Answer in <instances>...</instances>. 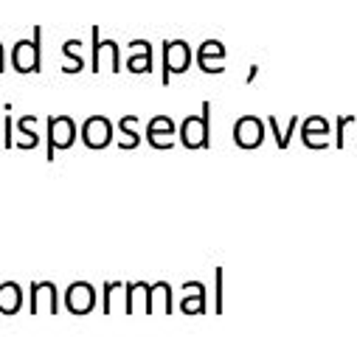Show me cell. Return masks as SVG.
Instances as JSON below:
<instances>
[{
    "instance_id": "obj_16",
    "label": "cell",
    "mask_w": 357,
    "mask_h": 337,
    "mask_svg": "<svg viewBox=\"0 0 357 337\" xmlns=\"http://www.w3.org/2000/svg\"><path fill=\"white\" fill-rule=\"evenodd\" d=\"M34 124H37V116H31V113H26V116H20V118L15 121L17 135H20L15 146H20V149H34V146L40 143V135L34 132Z\"/></svg>"
},
{
    "instance_id": "obj_18",
    "label": "cell",
    "mask_w": 357,
    "mask_h": 337,
    "mask_svg": "<svg viewBox=\"0 0 357 337\" xmlns=\"http://www.w3.org/2000/svg\"><path fill=\"white\" fill-rule=\"evenodd\" d=\"M79 40H65L62 42V54H65V59H68V65L62 68L65 73H79V70H84V59H82V54H79Z\"/></svg>"
},
{
    "instance_id": "obj_13",
    "label": "cell",
    "mask_w": 357,
    "mask_h": 337,
    "mask_svg": "<svg viewBox=\"0 0 357 337\" xmlns=\"http://www.w3.org/2000/svg\"><path fill=\"white\" fill-rule=\"evenodd\" d=\"M130 59H127V70L130 73H149L152 70V45L149 40H132L130 42Z\"/></svg>"
},
{
    "instance_id": "obj_1",
    "label": "cell",
    "mask_w": 357,
    "mask_h": 337,
    "mask_svg": "<svg viewBox=\"0 0 357 337\" xmlns=\"http://www.w3.org/2000/svg\"><path fill=\"white\" fill-rule=\"evenodd\" d=\"M177 138L186 149H208L211 146V102H203L197 116H186L177 130Z\"/></svg>"
},
{
    "instance_id": "obj_23",
    "label": "cell",
    "mask_w": 357,
    "mask_h": 337,
    "mask_svg": "<svg viewBox=\"0 0 357 337\" xmlns=\"http://www.w3.org/2000/svg\"><path fill=\"white\" fill-rule=\"evenodd\" d=\"M214 279H217V304H214V309H217V315H222V267L214 270Z\"/></svg>"
},
{
    "instance_id": "obj_3",
    "label": "cell",
    "mask_w": 357,
    "mask_h": 337,
    "mask_svg": "<svg viewBox=\"0 0 357 337\" xmlns=\"http://www.w3.org/2000/svg\"><path fill=\"white\" fill-rule=\"evenodd\" d=\"M192 65V45L186 40H163V76L160 81L169 84L174 73H186Z\"/></svg>"
},
{
    "instance_id": "obj_5",
    "label": "cell",
    "mask_w": 357,
    "mask_h": 337,
    "mask_svg": "<svg viewBox=\"0 0 357 337\" xmlns=\"http://www.w3.org/2000/svg\"><path fill=\"white\" fill-rule=\"evenodd\" d=\"M79 138H82V143L87 149H105L113 141V121L107 116H91L82 124Z\"/></svg>"
},
{
    "instance_id": "obj_12",
    "label": "cell",
    "mask_w": 357,
    "mask_h": 337,
    "mask_svg": "<svg viewBox=\"0 0 357 337\" xmlns=\"http://www.w3.org/2000/svg\"><path fill=\"white\" fill-rule=\"evenodd\" d=\"M225 62V45L220 40H206L200 48H197V65L203 73H222Z\"/></svg>"
},
{
    "instance_id": "obj_15",
    "label": "cell",
    "mask_w": 357,
    "mask_h": 337,
    "mask_svg": "<svg viewBox=\"0 0 357 337\" xmlns=\"http://www.w3.org/2000/svg\"><path fill=\"white\" fill-rule=\"evenodd\" d=\"M183 290H186V298L181 301V312L183 315H203L206 312V287L200 281H186Z\"/></svg>"
},
{
    "instance_id": "obj_2",
    "label": "cell",
    "mask_w": 357,
    "mask_h": 337,
    "mask_svg": "<svg viewBox=\"0 0 357 337\" xmlns=\"http://www.w3.org/2000/svg\"><path fill=\"white\" fill-rule=\"evenodd\" d=\"M43 26H34L31 40H17L12 48V68L17 73H40L43 68Z\"/></svg>"
},
{
    "instance_id": "obj_20",
    "label": "cell",
    "mask_w": 357,
    "mask_h": 337,
    "mask_svg": "<svg viewBox=\"0 0 357 337\" xmlns=\"http://www.w3.org/2000/svg\"><path fill=\"white\" fill-rule=\"evenodd\" d=\"M116 290H124V281H107L105 284V315L113 312V292Z\"/></svg>"
},
{
    "instance_id": "obj_9",
    "label": "cell",
    "mask_w": 357,
    "mask_h": 337,
    "mask_svg": "<svg viewBox=\"0 0 357 337\" xmlns=\"http://www.w3.org/2000/svg\"><path fill=\"white\" fill-rule=\"evenodd\" d=\"M29 295H31V304H29V312L31 315H40L43 304H45V312L48 315H56L59 312V290H56L54 281H31Z\"/></svg>"
},
{
    "instance_id": "obj_19",
    "label": "cell",
    "mask_w": 357,
    "mask_h": 337,
    "mask_svg": "<svg viewBox=\"0 0 357 337\" xmlns=\"http://www.w3.org/2000/svg\"><path fill=\"white\" fill-rule=\"evenodd\" d=\"M135 124H138V116H124L121 121H119V130H121V135H127V138H121V149H135L138 143H141V135L135 132Z\"/></svg>"
},
{
    "instance_id": "obj_14",
    "label": "cell",
    "mask_w": 357,
    "mask_h": 337,
    "mask_svg": "<svg viewBox=\"0 0 357 337\" xmlns=\"http://www.w3.org/2000/svg\"><path fill=\"white\" fill-rule=\"evenodd\" d=\"M20 306H23V287L17 281L0 279V315H15V312H20Z\"/></svg>"
},
{
    "instance_id": "obj_4",
    "label": "cell",
    "mask_w": 357,
    "mask_h": 337,
    "mask_svg": "<svg viewBox=\"0 0 357 337\" xmlns=\"http://www.w3.org/2000/svg\"><path fill=\"white\" fill-rule=\"evenodd\" d=\"M45 124H48V152H45V160H54L56 149H70L79 132H76V124H73L70 116H48Z\"/></svg>"
},
{
    "instance_id": "obj_22",
    "label": "cell",
    "mask_w": 357,
    "mask_h": 337,
    "mask_svg": "<svg viewBox=\"0 0 357 337\" xmlns=\"http://www.w3.org/2000/svg\"><path fill=\"white\" fill-rule=\"evenodd\" d=\"M354 121V116H340L337 118V130H335V146L337 149H343V132H346V124H351Z\"/></svg>"
},
{
    "instance_id": "obj_21",
    "label": "cell",
    "mask_w": 357,
    "mask_h": 337,
    "mask_svg": "<svg viewBox=\"0 0 357 337\" xmlns=\"http://www.w3.org/2000/svg\"><path fill=\"white\" fill-rule=\"evenodd\" d=\"M15 143H17V138H15V118L6 116V121H3V146L12 149Z\"/></svg>"
},
{
    "instance_id": "obj_7",
    "label": "cell",
    "mask_w": 357,
    "mask_h": 337,
    "mask_svg": "<svg viewBox=\"0 0 357 337\" xmlns=\"http://www.w3.org/2000/svg\"><path fill=\"white\" fill-rule=\"evenodd\" d=\"M264 141V121L259 116H242L234 124V143L239 149H256Z\"/></svg>"
},
{
    "instance_id": "obj_10",
    "label": "cell",
    "mask_w": 357,
    "mask_h": 337,
    "mask_svg": "<svg viewBox=\"0 0 357 337\" xmlns=\"http://www.w3.org/2000/svg\"><path fill=\"white\" fill-rule=\"evenodd\" d=\"M174 135H177V127H174V121L169 116L149 118V124H146V141H149V146H155V149H172L174 146Z\"/></svg>"
},
{
    "instance_id": "obj_24",
    "label": "cell",
    "mask_w": 357,
    "mask_h": 337,
    "mask_svg": "<svg viewBox=\"0 0 357 337\" xmlns=\"http://www.w3.org/2000/svg\"><path fill=\"white\" fill-rule=\"evenodd\" d=\"M256 73H259V65H250V73H248V79H245V81H248V84H250V81H253V79H256Z\"/></svg>"
},
{
    "instance_id": "obj_17",
    "label": "cell",
    "mask_w": 357,
    "mask_h": 337,
    "mask_svg": "<svg viewBox=\"0 0 357 337\" xmlns=\"http://www.w3.org/2000/svg\"><path fill=\"white\" fill-rule=\"evenodd\" d=\"M267 127H271V130H273V135H276V146H279V149H287V146H290L293 132L301 127V118H298V116H290V124H287V130L282 132V127H279L276 116H267Z\"/></svg>"
},
{
    "instance_id": "obj_11",
    "label": "cell",
    "mask_w": 357,
    "mask_h": 337,
    "mask_svg": "<svg viewBox=\"0 0 357 337\" xmlns=\"http://www.w3.org/2000/svg\"><path fill=\"white\" fill-rule=\"evenodd\" d=\"M329 135H332V130H329V121L324 116H310V118L301 121V141H304V146L326 149L329 146Z\"/></svg>"
},
{
    "instance_id": "obj_8",
    "label": "cell",
    "mask_w": 357,
    "mask_h": 337,
    "mask_svg": "<svg viewBox=\"0 0 357 337\" xmlns=\"http://www.w3.org/2000/svg\"><path fill=\"white\" fill-rule=\"evenodd\" d=\"M96 306V290L91 281H73L65 290V309L70 315H87Z\"/></svg>"
},
{
    "instance_id": "obj_6",
    "label": "cell",
    "mask_w": 357,
    "mask_h": 337,
    "mask_svg": "<svg viewBox=\"0 0 357 337\" xmlns=\"http://www.w3.org/2000/svg\"><path fill=\"white\" fill-rule=\"evenodd\" d=\"M91 37H93V56H91V70L99 73L105 68V56L110 59V70L119 73L121 70V54H119V42L116 40H102V31L99 26L91 29Z\"/></svg>"
}]
</instances>
